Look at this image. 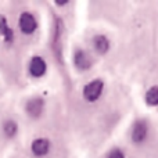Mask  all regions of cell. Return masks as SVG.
<instances>
[{
    "label": "cell",
    "instance_id": "9c48e42d",
    "mask_svg": "<svg viewBox=\"0 0 158 158\" xmlns=\"http://www.w3.org/2000/svg\"><path fill=\"white\" fill-rule=\"evenodd\" d=\"M144 101L148 107H157L158 106V86H151L150 89L146 92Z\"/></svg>",
    "mask_w": 158,
    "mask_h": 158
},
{
    "label": "cell",
    "instance_id": "3957f363",
    "mask_svg": "<svg viewBox=\"0 0 158 158\" xmlns=\"http://www.w3.org/2000/svg\"><path fill=\"white\" fill-rule=\"evenodd\" d=\"M72 63H74V67L78 71L83 72V71H87V69L92 68L93 58L86 50L77 49L74 52V56H72Z\"/></svg>",
    "mask_w": 158,
    "mask_h": 158
},
{
    "label": "cell",
    "instance_id": "30bf717a",
    "mask_svg": "<svg viewBox=\"0 0 158 158\" xmlns=\"http://www.w3.org/2000/svg\"><path fill=\"white\" fill-rule=\"evenodd\" d=\"M3 132L7 137H14L15 133L18 132V125H17L14 121H6L4 125H3Z\"/></svg>",
    "mask_w": 158,
    "mask_h": 158
},
{
    "label": "cell",
    "instance_id": "277c9868",
    "mask_svg": "<svg viewBox=\"0 0 158 158\" xmlns=\"http://www.w3.org/2000/svg\"><path fill=\"white\" fill-rule=\"evenodd\" d=\"M18 27H19V31L24 35H32L38 29V19H36V17L32 13L25 11V13H22L19 15Z\"/></svg>",
    "mask_w": 158,
    "mask_h": 158
},
{
    "label": "cell",
    "instance_id": "6da1fadb",
    "mask_svg": "<svg viewBox=\"0 0 158 158\" xmlns=\"http://www.w3.org/2000/svg\"><path fill=\"white\" fill-rule=\"evenodd\" d=\"M104 87H106V83H104L103 79H92L85 85L83 90H82V96L87 103H96L103 96Z\"/></svg>",
    "mask_w": 158,
    "mask_h": 158
},
{
    "label": "cell",
    "instance_id": "8992f818",
    "mask_svg": "<svg viewBox=\"0 0 158 158\" xmlns=\"http://www.w3.org/2000/svg\"><path fill=\"white\" fill-rule=\"evenodd\" d=\"M52 150V143L47 137H38L31 143V151L36 157H44Z\"/></svg>",
    "mask_w": 158,
    "mask_h": 158
},
{
    "label": "cell",
    "instance_id": "5b68a950",
    "mask_svg": "<svg viewBox=\"0 0 158 158\" xmlns=\"http://www.w3.org/2000/svg\"><path fill=\"white\" fill-rule=\"evenodd\" d=\"M28 72L33 78H43L47 72V63L40 56H33L28 64Z\"/></svg>",
    "mask_w": 158,
    "mask_h": 158
},
{
    "label": "cell",
    "instance_id": "ba28073f",
    "mask_svg": "<svg viewBox=\"0 0 158 158\" xmlns=\"http://www.w3.org/2000/svg\"><path fill=\"white\" fill-rule=\"evenodd\" d=\"M92 46H93V50L98 54H106V53L110 52L111 49V42H110L108 36L106 35H94L92 38Z\"/></svg>",
    "mask_w": 158,
    "mask_h": 158
},
{
    "label": "cell",
    "instance_id": "52a82bcc",
    "mask_svg": "<svg viewBox=\"0 0 158 158\" xmlns=\"http://www.w3.org/2000/svg\"><path fill=\"white\" fill-rule=\"evenodd\" d=\"M25 110H27V114L29 115L31 118L36 119L39 118L44 111V100L42 97H33L31 100H28L27 106H25Z\"/></svg>",
    "mask_w": 158,
    "mask_h": 158
},
{
    "label": "cell",
    "instance_id": "8fae6325",
    "mask_svg": "<svg viewBox=\"0 0 158 158\" xmlns=\"http://www.w3.org/2000/svg\"><path fill=\"white\" fill-rule=\"evenodd\" d=\"M106 158H126V156L121 148H112V150H110L107 153Z\"/></svg>",
    "mask_w": 158,
    "mask_h": 158
},
{
    "label": "cell",
    "instance_id": "7c38bea8",
    "mask_svg": "<svg viewBox=\"0 0 158 158\" xmlns=\"http://www.w3.org/2000/svg\"><path fill=\"white\" fill-rule=\"evenodd\" d=\"M56 4L57 6H65V4H68V2H56Z\"/></svg>",
    "mask_w": 158,
    "mask_h": 158
},
{
    "label": "cell",
    "instance_id": "7a4b0ae2",
    "mask_svg": "<svg viewBox=\"0 0 158 158\" xmlns=\"http://www.w3.org/2000/svg\"><path fill=\"white\" fill-rule=\"evenodd\" d=\"M148 133H150V126H148L147 121L137 119L132 126V132H131L132 142L135 144H142V143H144L147 140Z\"/></svg>",
    "mask_w": 158,
    "mask_h": 158
}]
</instances>
